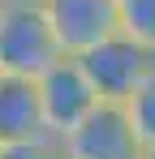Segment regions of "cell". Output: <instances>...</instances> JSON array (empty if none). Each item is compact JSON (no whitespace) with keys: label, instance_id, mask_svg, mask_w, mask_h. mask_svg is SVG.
I'll return each instance as SVG.
<instances>
[{"label":"cell","instance_id":"obj_7","mask_svg":"<svg viewBox=\"0 0 155 159\" xmlns=\"http://www.w3.org/2000/svg\"><path fill=\"white\" fill-rule=\"evenodd\" d=\"M121 112H125L129 129H134V138H138V146L151 151L155 146V65H151V73L138 82V90L121 103Z\"/></svg>","mask_w":155,"mask_h":159},{"label":"cell","instance_id":"obj_6","mask_svg":"<svg viewBox=\"0 0 155 159\" xmlns=\"http://www.w3.org/2000/svg\"><path fill=\"white\" fill-rule=\"evenodd\" d=\"M35 138H48L43 133V116H39L35 82L0 73V146H9V142H35Z\"/></svg>","mask_w":155,"mask_h":159},{"label":"cell","instance_id":"obj_10","mask_svg":"<svg viewBox=\"0 0 155 159\" xmlns=\"http://www.w3.org/2000/svg\"><path fill=\"white\" fill-rule=\"evenodd\" d=\"M4 4H35V9H39L43 0H4Z\"/></svg>","mask_w":155,"mask_h":159},{"label":"cell","instance_id":"obj_9","mask_svg":"<svg viewBox=\"0 0 155 159\" xmlns=\"http://www.w3.org/2000/svg\"><path fill=\"white\" fill-rule=\"evenodd\" d=\"M0 159H60V142H52V138L9 142V146H0Z\"/></svg>","mask_w":155,"mask_h":159},{"label":"cell","instance_id":"obj_5","mask_svg":"<svg viewBox=\"0 0 155 159\" xmlns=\"http://www.w3.org/2000/svg\"><path fill=\"white\" fill-rule=\"evenodd\" d=\"M142 146L121 107L99 103L73 133L60 138V159H138Z\"/></svg>","mask_w":155,"mask_h":159},{"label":"cell","instance_id":"obj_4","mask_svg":"<svg viewBox=\"0 0 155 159\" xmlns=\"http://www.w3.org/2000/svg\"><path fill=\"white\" fill-rule=\"evenodd\" d=\"M39 9H43V17L52 26L56 48L69 60L91 52L103 39L121 34L116 30V0H43Z\"/></svg>","mask_w":155,"mask_h":159},{"label":"cell","instance_id":"obj_1","mask_svg":"<svg viewBox=\"0 0 155 159\" xmlns=\"http://www.w3.org/2000/svg\"><path fill=\"white\" fill-rule=\"evenodd\" d=\"M65 52L56 48L43 9L35 4H0V73L9 78H43Z\"/></svg>","mask_w":155,"mask_h":159},{"label":"cell","instance_id":"obj_3","mask_svg":"<svg viewBox=\"0 0 155 159\" xmlns=\"http://www.w3.org/2000/svg\"><path fill=\"white\" fill-rule=\"evenodd\" d=\"M35 95H39L43 133H48L52 142H60L65 133H73L78 125L99 107V99L91 95V86H86V78H82V69H78L69 56L56 60L43 78H35Z\"/></svg>","mask_w":155,"mask_h":159},{"label":"cell","instance_id":"obj_12","mask_svg":"<svg viewBox=\"0 0 155 159\" xmlns=\"http://www.w3.org/2000/svg\"><path fill=\"white\" fill-rule=\"evenodd\" d=\"M0 4H4V0H0Z\"/></svg>","mask_w":155,"mask_h":159},{"label":"cell","instance_id":"obj_11","mask_svg":"<svg viewBox=\"0 0 155 159\" xmlns=\"http://www.w3.org/2000/svg\"><path fill=\"white\" fill-rule=\"evenodd\" d=\"M138 159H155V146H151V151H142V155H138Z\"/></svg>","mask_w":155,"mask_h":159},{"label":"cell","instance_id":"obj_8","mask_svg":"<svg viewBox=\"0 0 155 159\" xmlns=\"http://www.w3.org/2000/svg\"><path fill=\"white\" fill-rule=\"evenodd\" d=\"M116 30L155 60V0H116Z\"/></svg>","mask_w":155,"mask_h":159},{"label":"cell","instance_id":"obj_2","mask_svg":"<svg viewBox=\"0 0 155 159\" xmlns=\"http://www.w3.org/2000/svg\"><path fill=\"white\" fill-rule=\"evenodd\" d=\"M73 65L82 69V78H86V86H91V95L99 99V103L108 107H121L138 90V82L151 73V56L142 52L134 39H125V34H112V39H103V43H95L91 52L73 56Z\"/></svg>","mask_w":155,"mask_h":159}]
</instances>
